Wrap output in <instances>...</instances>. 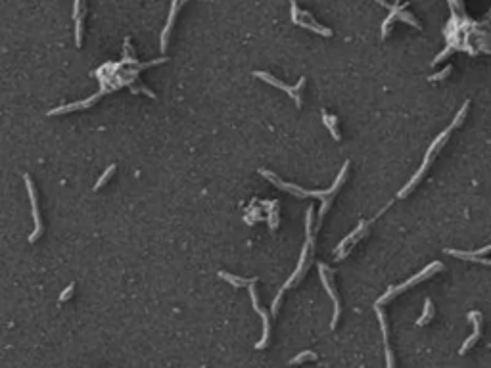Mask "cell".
I'll list each match as a JSON object with an SVG mask.
<instances>
[{
	"instance_id": "1",
	"label": "cell",
	"mask_w": 491,
	"mask_h": 368,
	"mask_svg": "<svg viewBox=\"0 0 491 368\" xmlns=\"http://www.w3.org/2000/svg\"><path fill=\"white\" fill-rule=\"evenodd\" d=\"M313 215H315V209H313V205H309L307 211H305V245H303L301 255H299L298 268L294 270V274H292V276L286 280V284L279 290L277 298L273 299V305H271V315L273 316L279 315V309H281V301H282L284 292H286L288 288L296 286V284L303 278V274L309 270V265H311V259H313V251H315V234H316L315 225H313Z\"/></svg>"
},
{
	"instance_id": "2",
	"label": "cell",
	"mask_w": 491,
	"mask_h": 368,
	"mask_svg": "<svg viewBox=\"0 0 491 368\" xmlns=\"http://www.w3.org/2000/svg\"><path fill=\"white\" fill-rule=\"evenodd\" d=\"M453 129H455V127H453V125H449V127H447V129H445L443 133H439L438 138H436V140L430 144V148H428V152H426V158H424V161H422L421 169H419V171H417L415 175L411 176V180H409V182L405 184L403 188H401V190L397 192V198H405V196H409V194H411V190H413V188H415V186H417V184L421 182V178L424 176V173H426V171H428V167L432 165V161H434V158H436V154H438L439 150H441V148L445 146V142H447V138H449V134H451V131H453Z\"/></svg>"
},
{
	"instance_id": "3",
	"label": "cell",
	"mask_w": 491,
	"mask_h": 368,
	"mask_svg": "<svg viewBox=\"0 0 491 368\" xmlns=\"http://www.w3.org/2000/svg\"><path fill=\"white\" fill-rule=\"evenodd\" d=\"M389 205H391V201H389L387 205H384V209L378 211V215H374L372 219H368V221H361V223L357 225V228H355L353 232H350V234H348V236H346V238H344V240H342L340 244L336 245V249H334L336 261H342V259H346V257L350 255L351 249H353V247H355V245L359 244V242H361V240H363V238H365V236L368 234V228H370V225H372V223H374V221H376V219H378L380 215H384V211H386Z\"/></svg>"
},
{
	"instance_id": "4",
	"label": "cell",
	"mask_w": 491,
	"mask_h": 368,
	"mask_svg": "<svg viewBox=\"0 0 491 368\" xmlns=\"http://www.w3.org/2000/svg\"><path fill=\"white\" fill-rule=\"evenodd\" d=\"M443 268V265L439 263V261H434L432 265H428L424 270H421L419 274H415L413 278H409L407 282H403V284H399V286H391L389 290H387L386 294L382 296V298H378L376 299V303L374 305H382V303H387V301H391V299L395 298V296H399L401 292H405V290H409V288H413V286H417V284H421L422 280H426V278H430V276H434V272H438V270H441Z\"/></svg>"
},
{
	"instance_id": "5",
	"label": "cell",
	"mask_w": 491,
	"mask_h": 368,
	"mask_svg": "<svg viewBox=\"0 0 491 368\" xmlns=\"http://www.w3.org/2000/svg\"><path fill=\"white\" fill-rule=\"evenodd\" d=\"M290 14H292V21L299 25V27H303V29H307V31H313L316 35H322V36H332L334 31L330 27H324V25H320V23H316L315 18L311 16V12H307V10H301L296 2H292L290 4Z\"/></svg>"
},
{
	"instance_id": "6",
	"label": "cell",
	"mask_w": 491,
	"mask_h": 368,
	"mask_svg": "<svg viewBox=\"0 0 491 368\" xmlns=\"http://www.w3.org/2000/svg\"><path fill=\"white\" fill-rule=\"evenodd\" d=\"M318 274H320V282H322V288L326 290V294L330 296L334 303V315H332V322H330V328H336L338 326V320H340V315H342V303H340V298H338V292L334 288V270L324 263H318Z\"/></svg>"
},
{
	"instance_id": "7",
	"label": "cell",
	"mask_w": 491,
	"mask_h": 368,
	"mask_svg": "<svg viewBox=\"0 0 491 368\" xmlns=\"http://www.w3.org/2000/svg\"><path fill=\"white\" fill-rule=\"evenodd\" d=\"M23 182H25V188H27V194H29V200H31V209H33V221H35V228L33 232L29 234V244H35L36 240L42 236L44 232V227H42V219H40V207H38V196H36V188L33 178L29 176V173L23 175Z\"/></svg>"
},
{
	"instance_id": "8",
	"label": "cell",
	"mask_w": 491,
	"mask_h": 368,
	"mask_svg": "<svg viewBox=\"0 0 491 368\" xmlns=\"http://www.w3.org/2000/svg\"><path fill=\"white\" fill-rule=\"evenodd\" d=\"M253 77H257V79H261V81H265V83H269V85H273V87L284 90L290 98H294V102H296L298 107L301 105V90H303V87H305V77H301V79H299L296 87H288L286 83H282L281 79H277V77H275V75H271L269 71H253Z\"/></svg>"
},
{
	"instance_id": "9",
	"label": "cell",
	"mask_w": 491,
	"mask_h": 368,
	"mask_svg": "<svg viewBox=\"0 0 491 368\" xmlns=\"http://www.w3.org/2000/svg\"><path fill=\"white\" fill-rule=\"evenodd\" d=\"M259 175L263 176V178H267L273 186L284 190L286 194H292V196H296V198H313V190H305V188H301L298 184L284 182L281 176H277L275 173H271V171H267V169H259Z\"/></svg>"
},
{
	"instance_id": "10",
	"label": "cell",
	"mask_w": 491,
	"mask_h": 368,
	"mask_svg": "<svg viewBox=\"0 0 491 368\" xmlns=\"http://www.w3.org/2000/svg\"><path fill=\"white\" fill-rule=\"evenodd\" d=\"M247 292H249V298H251V305H253V311L257 313V315L261 316V320H263V335H261V339L255 343V349H265L267 347V343H269V334H271V322H269V313L261 309V305H259V301H257V292H255V284H251L249 288H247Z\"/></svg>"
},
{
	"instance_id": "11",
	"label": "cell",
	"mask_w": 491,
	"mask_h": 368,
	"mask_svg": "<svg viewBox=\"0 0 491 368\" xmlns=\"http://www.w3.org/2000/svg\"><path fill=\"white\" fill-rule=\"evenodd\" d=\"M85 14H87V4L77 0L73 4V23H75V46L81 48L83 35H85Z\"/></svg>"
},
{
	"instance_id": "12",
	"label": "cell",
	"mask_w": 491,
	"mask_h": 368,
	"mask_svg": "<svg viewBox=\"0 0 491 368\" xmlns=\"http://www.w3.org/2000/svg\"><path fill=\"white\" fill-rule=\"evenodd\" d=\"M184 4L182 2H171V12H169V18L165 21V27H163V31H161V36H159V50L161 52H165L167 50V44H169V35H171V29H173V25H175V19H176V12L182 8Z\"/></svg>"
},
{
	"instance_id": "13",
	"label": "cell",
	"mask_w": 491,
	"mask_h": 368,
	"mask_svg": "<svg viewBox=\"0 0 491 368\" xmlns=\"http://www.w3.org/2000/svg\"><path fill=\"white\" fill-rule=\"evenodd\" d=\"M102 94L98 92V94H94V96H90L87 100H81V102H75V104H68V105H60V107H56V109H50L48 111V115H62V113H71V111H77V109H87V107H92V105L98 102V98H100Z\"/></svg>"
},
{
	"instance_id": "14",
	"label": "cell",
	"mask_w": 491,
	"mask_h": 368,
	"mask_svg": "<svg viewBox=\"0 0 491 368\" xmlns=\"http://www.w3.org/2000/svg\"><path fill=\"white\" fill-rule=\"evenodd\" d=\"M480 318H482V315L478 313V311H472V313H468V320H472V324H474V334L464 341V345L460 347V355H464L466 351L470 349V347H474V343L480 339V334H482V328H480Z\"/></svg>"
},
{
	"instance_id": "15",
	"label": "cell",
	"mask_w": 491,
	"mask_h": 368,
	"mask_svg": "<svg viewBox=\"0 0 491 368\" xmlns=\"http://www.w3.org/2000/svg\"><path fill=\"white\" fill-rule=\"evenodd\" d=\"M219 276H221L225 282H228L230 286H234V288H249L251 284H257V278H255V276H253V278H244V276H234V274L225 272V270H219Z\"/></svg>"
},
{
	"instance_id": "16",
	"label": "cell",
	"mask_w": 491,
	"mask_h": 368,
	"mask_svg": "<svg viewBox=\"0 0 491 368\" xmlns=\"http://www.w3.org/2000/svg\"><path fill=\"white\" fill-rule=\"evenodd\" d=\"M445 253L453 255V257H458V259H464V261H472V263H480V265H488L491 267V259H486V257H478L474 255V251H458V249H445Z\"/></svg>"
},
{
	"instance_id": "17",
	"label": "cell",
	"mask_w": 491,
	"mask_h": 368,
	"mask_svg": "<svg viewBox=\"0 0 491 368\" xmlns=\"http://www.w3.org/2000/svg\"><path fill=\"white\" fill-rule=\"evenodd\" d=\"M322 123H324V127L330 131L334 140L336 142L342 140V134H340V129H338V117H336V115L328 113V111H322Z\"/></svg>"
},
{
	"instance_id": "18",
	"label": "cell",
	"mask_w": 491,
	"mask_h": 368,
	"mask_svg": "<svg viewBox=\"0 0 491 368\" xmlns=\"http://www.w3.org/2000/svg\"><path fill=\"white\" fill-rule=\"evenodd\" d=\"M432 316H434V303H432V299L428 298L426 301H424V313L419 316L417 324H419V326H424V324H428V322L432 320Z\"/></svg>"
},
{
	"instance_id": "19",
	"label": "cell",
	"mask_w": 491,
	"mask_h": 368,
	"mask_svg": "<svg viewBox=\"0 0 491 368\" xmlns=\"http://www.w3.org/2000/svg\"><path fill=\"white\" fill-rule=\"evenodd\" d=\"M115 169H117V165H115V163H111V165H109V167L105 169L104 173H102V175L98 176V180H96V184H94V190H100V188L104 186L105 182H107V180H109V178L113 176V173H115Z\"/></svg>"
},
{
	"instance_id": "20",
	"label": "cell",
	"mask_w": 491,
	"mask_h": 368,
	"mask_svg": "<svg viewBox=\"0 0 491 368\" xmlns=\"http://www.w3.org/2000/svg\"><path fill=\"white\" fill-rule=\"evenodd\" d=\"M305 361H316V353H313V351H301L298 357L290 359V365H301Z\"/></svg>"
},
{
	"instance_id": "21",
	"label": "cell",
	"mask_w": 491,
	"mask_h": 368,
	"mask_svg": "<svg viewBox=\"0 0 491 368\" xmlns=\"http://www.w3.org/2000/svg\"><path fill=\"white\" fill-rule=\"evenodd\" d=\"M397 19H401V21H405V23H409V25H413V27H417V29H422V25H421V23H419V19L415 18L413 14H409V12L405 10V8H403V10H401V12H399V16H397Z\"/></svg>"
},
{
	"instance_id": "22",
	"label": "cell",
	"mask_w": 491,
	"mask_h": 368,
	"mask_svg": "<svg viewBox=\"0 0 491 368\" xmlns=\"http://www.w3.org/2000/svg\"><path fill=\"white\" fill-rule=\"evenodd\" d=\"M451 71H453V66H447L445 69H441L439 73H434V75H432V77H428V79H430V81H441V79H445Z\"/></svg>"
},
{
	"instance_id": "23",
	"label": "cell",
	"mask_w": 491,
	"mask_h": 368,
	"mask_svg": "<svg viewBox=\"0 0 491 368\" xmlns=\"http://www.w3.org/2000/svg\"><path fill=\"white\" fill-rule=\"evenodd\" d=\"M73 290H75V284L71 282L70 286H68V288H66V290H64V292L60 294V299H58V301H60V303H64V301L71 299V296H73Z\"/></svg>"
},
{
	"instance_id": "24",
	"label": "cell",
	"mask_w": 491,
	"mask_h": 368,
	"mask_svg": "<svg viewBox=\"0 0 491 368\" xmlns=\"http://www.w3.org/2000/svg\"><path fill=\"white\" fill-rule=\"evenodd\" d=\"M486 253H491V245L480 247V249H476V251H474V255H478V257H482V255H486Z\"/></svg>"
}]
</instances>
